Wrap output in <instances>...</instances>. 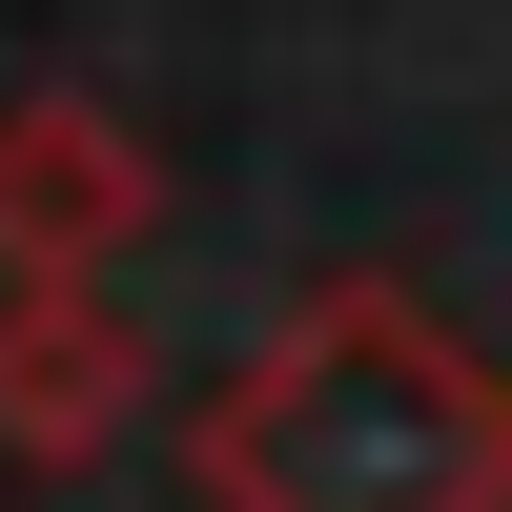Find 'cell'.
<instances>
[{
	"mask_svg": "<svg viewBox=\"0 0 512 512\" xmlns=\"http://www.w3.org/2000/svg\"><path fill=\"white\" fill-rule=\"evenodd\" d=\"M185 472L205 512H512V390L390 267H328L185 410Z\"/></svg>",
	"mask_w": 512,
	"mask_h": 512,
	"instance_id": "1",
	"label": "cell"
},
{
	"mask_svg": "<svg viewBox=\"0 0 512 512\" xmlns=\"http://www.w3.org/2000/svg\"><path fill=\"white\" fill-rule=\"evenodd\" d=\"M144 226H164V164L123 144V103L21 82L0 103V287H103Z\"/></svg>",
	"mask_w": 512,
	"mask_h": 512,
	"instance_id": "2",
	"label": "cell"
},
{
	"mask_svg": "<svg viewBox=\"0 0 512 512\" xmlns=\"http://www.w3.org/2000/svg\"><path fill=\"white\" fill-rule=\"evenodd\" d=\"M144 410V328L103 287H0V472H103Z\"/></svg>",
	"mask_w": 512,
	"mask_h": 512,
	"instance_id": "3",
	"label": "cell"
}]
</instances>
